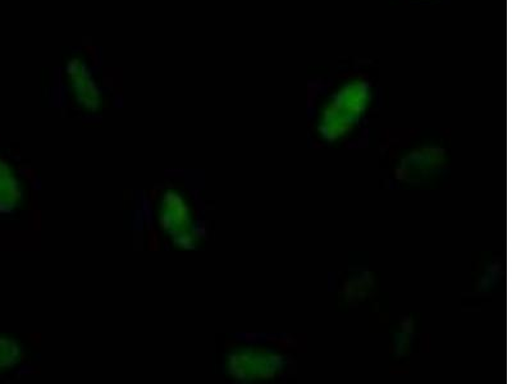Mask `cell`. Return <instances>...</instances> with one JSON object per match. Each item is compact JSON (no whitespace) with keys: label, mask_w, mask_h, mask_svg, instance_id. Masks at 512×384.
Returning <instances> with one entry per match:
<instances>
[{"label":"cell","mask_w":512,"mask_h":384,"mask_svg":"<svg viewBox=\"0 0 512 384\" xmlns=\"http://www.w3.org/2000/svg\"><path fill=\"white\" fill-rule=\"evenodd\" d=\"M377 72L369 59H350L309 81L310 128L319 143H346L363 130L381 94Z\"/></svg>","instance_id":"6da1fadb"},{"label":"cell","mask_w":512,"mask_h":384,"mask_svg":"<svg viewBox=\"0 0 512 384\" xmlns=\"http://www.w3.org/2000/svg\"><path fill=\"white\" fill-rule=\"evenodd\" d=\"M400 164L397 177L401 180L419 182L440 171L445 164V152L440 145L424 143L406 154Z\"/></svg>","instance_id":"7a4b0ae2"},{"label":"cell","mask_w":512,"mask_h":384,"mask_svg":"<svg viewBox=\"0 0 512 384\" xmlns=\"http://www.w3.org/2000/svg\"><path fill=\"white\" fill-rule=\"evenodd\" d=\"M245 361L242 367L233 369L244 373L245 378L271 379L281 374L287 368V359L278 352L259 349L240 356Z\"/></svg>","instance_id":"3957f363"},{"label":"cell","mask_w":512,"mask_h":384,"mask_svg":"<svg viewBox=\"0 0 512 384\" xmlns=\"http://www.w3.org/2000/svg\"><path fill=\"white\" fill-rule=\"evenodd\" d=\"M397 2L411 4H440L445 2V0H397Z\"/></svg>","instance_id":"277c9868"}]
</instances>
